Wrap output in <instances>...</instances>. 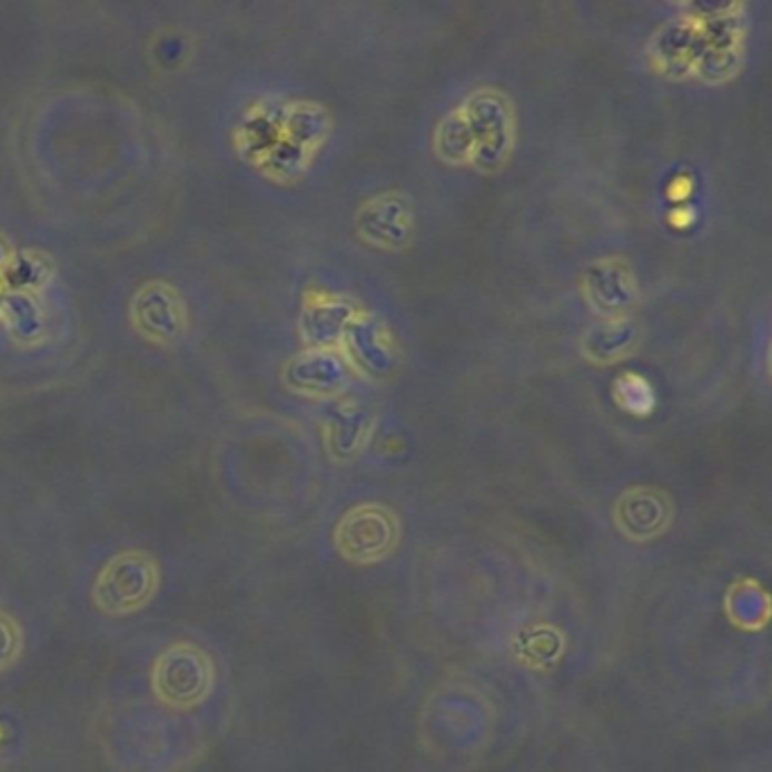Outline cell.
I'll return each instance as SVG.
<instances>
[{"instance_id":"5","label":"cell","mask_w":772,"mask_h":772,"mask_svg":"<svg viewBox=\"0 0 772 772\" xmlns=\"http://www.w3.org/2000/svg\"><path fill=\"white\" fill-rule=\"evenodd\" d=\"M616 397L618 402L636 413V415H643V413H649L653 408V390H651V385L646 378H641L636 374H623L616 383Z\"/></svg>"},{"instance_id":"2","label":"cell","mask_w":772,"mask_h":772,"mask_svg":"<svg viewBox=\"0 0 772 772\" xmlns=\"http://www.w3.org/2000/svg\"><path fill=\"white\" fill-rule=\"evenodd\" d=\"M211 680L214 673L209 657L188 643H179V646L166 651L157 660L152 675L157 695L175 706L202 702L211 689Z\"/></svg>"},{"instance_id":"1","label":"cell","mask_w":772,"mask_h":772,"mask_svg":"<svg viewBox=\"0 0 772 772\" xmlns=\"http://www.w3.org/2000/svg\"><path fill=\"white\" fill-rule=\"evenodd\" d=\"M155 587V562L141 553H125L102 568L93 596L102 612L127 614L141 610L152 598Z\"/></svg>"},{"instance_id":"3","label":"cell","mask_w":772,"mask_h":772,"mask_svg":"<svg viewBox=\"0 0 772 772\" xmlns=\"http://www.w3.org/2000/svg\"><path fill=\"white\" fill-rule=\"evenodd\" d=\"M395 546L397 522L383 507H358L338 526V548L356 564H372L388 557Z\"/></svg>"},{"instance_id":"4","label":"cell","mask_w":772,"mask_h":772,"mask_svg":"<svg viewBox=\"0 0 772 772\" xmlns=\"http://www.w3.org/2000/svg\"><path fill=\"white\" fill-rule=\"evenodd\" d=\"M618 519H625L627 537H653L666 524V509L653 492H632L623 501Z\"/></svg>"},{"instance_id":"6","label":"cell","mask_w":772,"mask_h":772,"mask_svg":"<svg viewBox=\"0 0 772 772\" xmlns=\"http://www.w3.org/2000/svg\"><path fill=\"white\" fill-rule=\"evenodd\" d=\"M21 653V632L14 621L0 614V669L10 666Z\"/></svg>"}]
</instances>
